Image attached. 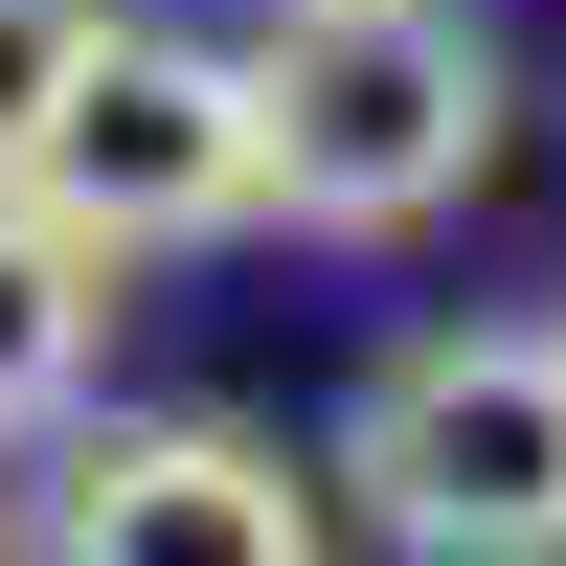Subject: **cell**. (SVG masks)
<instances>
[{
  "label": "cell",
  "instance_id": "3",
  "mask_svg": "<svg viewBox=\"0 0 566 566\" xmlns=\"http://www.w3.org/2000/svg\"><path fill=\"white\" fill-rule=\"evenodd\" d=\"M23 205L69 227V250H227V227H272V114H250V45H181V23H91L69 114L23 136Z\"/></svg>",
  "mask_w": 566,
  "mask_h": 566
},
{
  "label": "cell",
  "instance_id": "7",
  "mask_svg": "<svg viewBox=\"0 0 566 566\" xmlns=\"http://www.w3.org/2000/svg\"><path fill=\"white\" fill-rule=\"evenodd\" d=\"M0 566H23V522H0Z\"/></svg>",
  "mask_w": 566,
  "mask_h": 566
},
{
  "label": "cell",
  "instance_id": "1",
  "mask_svg": "<svg viewBox=\"0 0 566 566\" xmlns=\"http://www.w3.org/2000/svg\"><path fill=\"white\" fill-rule=\"evenodd\" d=\"M250 114H272V205L386 250V227L476 205V159H499V45L453 23V0H272Z\"/></svg>",
  "mask_w": 566,
  "mask_h": 566
},
{
  "label": "cell",
  "instance_id": "2",
  "mask_svg": "<svg viewBox=\"0 0 566 566\" xmlns=\"http://www.w3.org/2000/svg\"><path fill=\"white\" fill-rule=\"evenodd\" d=\"M340 499L408 566H566V317L386 340L340 408Z\"/></svg>",
  "mask_w": 566,
  "mask_h": 566
},
{
  "label": "cell",
  "instance_id": "6",
  "mask_svg": "<svg viewBox=\"0 0 566 566\" xmlns=\"http://www.w3.org/2000/svg\"><path fill=\"white\" fill-rule=\"evenodd\" d=\"M91 23H114V0H0V181H23V136H45V114H69Z\"/></svg>",
  "mask_w": 566,
  "mask_h": 566
},
{
  "label": "cell",
  "instance_id": "5",
  "mask_svg": "<svg viewBox=\"0 0 566 566\" xmlns=\"http://www.w3.org/2000/svg\"><path fill=\"white\" fill-rule=\"evenodd\" d=\"M91 340H114V250H69V227L0 181V431H45V408L91 386Z\"/></svg>",
  "mask_w": 566,
  "mask_h": 566
},
{
  "label": "cell",
  "instance_id": "4",
  "mask_svg": "<svg viewBox=\"0 0 566 566\" xmlns=\"http://www.w3.org/2000/svg\"><path fill=\"white\" fill-rule=\"evenodd\" d=\"M45 566H317V476L272 431L159 408V431H114L69 499H45Z\"/></svg>",
  "mask_w": 566,
  "mask_h": 566
}]
</instances>
